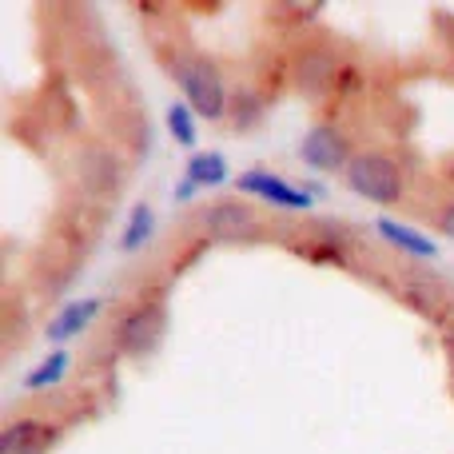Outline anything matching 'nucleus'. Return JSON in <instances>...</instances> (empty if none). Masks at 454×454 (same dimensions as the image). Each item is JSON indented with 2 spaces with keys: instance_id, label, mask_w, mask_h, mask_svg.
I'll list each match as a JSON object with an SVG mask.
<instances>
[{
  "instance_id": "obj_1",
  "label": "nucleus",
  "mask_w": 454,
  "mask_h": 454,
  "mask_svg": "<svg viewBox=\"0 0 454 454\" xmlns=\"http://www.w3.org/2000/svg\"><path fill=\"white\" fill-rule=\"evenodd\" d=\"M347 184H351L359 196L375 200V204H395L403 196V172L391 156L383 152H363L347 164Z\"/></svg>"
},
{
  "instance_id": "obj_2",
  "label": "nucleus",
  "mask_w": 454,
  "mask_h": 454,
  "mask_svg": "<svg viewBox=\"0 0 454 454\" xmlns=\"http://www.w3.org/2000/svg\"><path fill=\"white\" fill-rule=\"evenodd\" d=\"M176 80H180L184 96H188V108H196L204 120H220L227 108V96L220 84V72L207 60L192 56V60H176Z\"/></svg>"
},
{
  "instance_id": "obj_3",
  "label": "nucleus",
  "mask_w": 454,
  "mask_h": 454,
  "mask_svg": "<svg viewBox=\"0 0 454 454\" xmlns=\"http://www.w3.org/2000/svg\"><path fill=\"white\" fill-rule=\"evenodd\" d=\"M299 156H303V164L319 168V172H339V168L351 164V156H347V140L335 132V128H311L307 140L299 144Z\"/></svg>"
},
{
  "instance_id": "obj_4",
  "label": "nucleus",
  "mask_w": 454,
  "mask_h": 454,
  "mask_svg": "<svg viewBox=\"0 0 454 454\" xmlns=\"http://www.w3.org/2000/svg\"><path fill=\"white\" fill-rule=\"evenodd\" d=\"M56 442V427L40 419H16L0 434V454H44Z\"/></svg>"
},
{
  "instance_id": "obj_5",
  "label": "nucleus",
  "mask_w": 454,
  "mask_h": 454,
  "mask_svg": "<svg viewBox=\"0 0 454 454\" xmlns=\"http://www.w3.org/2000/svg\"><path fill=\"white\" fill-rule=\"evenodd\" d=\"M239 192L267 200V204H275V207H291V212H299V207L311 204V196H307V192L291 188V184L275 180V176H267V172H247V176H239Z\"/></svg>"
},
{
  "instance_id": "obj_6",
  "label": "nucleus",
  "mask_w": 454,
  "mask_h": 454,
  "mask_svg": "<svg viewBox=\"0 0 454 454\" xmlns=\"http://www.w3.org/2000/svg\"><path fill=\"white\" fill-rule=\"evenodd\" d=\"M204 227L220 239H231V235H247L255 227V212L247 204H235V200H223V204H212L204 212Z\"/></svg>"
},
{
  "instance_id": "obj_7",
  "label": "nucleus",
  "mask_w": 454,
  "mask_h": 454,
  "mask_svg": "<svg viewBox=\"0 0 454 454\" xmlns=\"http://www.w3.org/2000/svg\"><path fill=\"white\" fill-rule=\"evenodd\" d=\"M160 331H164V311L160 307H140L132 319L124 323V347L132 355H148L160 343Z\"/></svg>"
},
{
  "instance_id": "obj_8",
  "label": "nucleus",
  "mask_w": 454,
  "mask_h": 454,
  "mask_svg": "<svg viewBox=\"0 0 454 454\" xmlns=\"http://www.w3.org/2000/svg\"><path fill=\"white\" fill-rule=\"evenodd\" d=\"M100 311V299H80V303H68L60 315L52 319V327H48V339L52 343H60V339H68V335H76V331H84L88 327V319Z\"/></svg>"
},
{
  "instance_id": "obj_9",
  "label": "nucleus",
  "mask_w": 454,
  "mask_h": 454,
  "mask_svg": "<svg viewBox=\"0 0 454 454\" xmlns=\"http://www.w3.org/2000/svg\"><path fill=\"white\" fill-rule=\"evenodd\" d=\"M227 180V160L220 152H204V156H192L188 164V184L192 188H215Z\"/></svg>"
},
{
  "instance_id": "obj_10",
  "label": "nucleus",
  "mask_w": 454,
  "mask_h": 454,
  "mask_svg": "<svg viewBox=\"0 0 454 454\" xmlns=\"http://www.w3.org/2000/svg\"><path fill=\"white\" fill-rule=\"evenodd\" d=\"M375 227H379V231L387 235V239L395 243V247L411 251V255H423V259H431V255H434V243L427 239V235L411 231V227H403V223H395V220H379Z\"/></svg>"
},
{
  "instance_id": "obj_11",
  "label": "nucleus",
  "mask_w": 454,
  "mask_h": 454,
  "mask_svg": "<svg viewBox=\"0 0 454 454\" xmlns=\"http://www.w3.org/2000/svg\"><path fill=\"white\" fill-rule=\"evenodd\" d=\"M168 128H172V136L184 144V148H192V144H196V120H192L188 104L172 100V108H168Z\"/></svg>"
},
{
  "instance_id": "obj_12",
  "label": "nucleus",
  "mask_w": 454,
  "mask_h": 454,
  "mask_svg": "<svg viewBox=\"0 0 454 454\" xmlns=\"http://www.w3.org/2000/svg\"><path fill=\"white\" fill-rule=\"evenodd\" d=\"M64 371H68V355L64 351H56L52 359H44V367H36L28 375V387L32 391H40V387H52V383H60L64 379Z\"/></svg>"
},
{
  "instance_id": "obj_13",
  "label": "nucleus",
  "mask_w": 454,
  "mask_h": 454,
  "mask_svg": "<svg viewBox=\"0 0 454 454\" xmlns=\"http://www.w3.org/2000/svg\"><path fill=\"white\" fill-rule=\"evenodd\" d=\"M152 235V207L148 204H140L132 212V220H128V231H124V247L132 251V247H140L144 239Z\"/></svg>"
},
{
  "instance_id": "obj_14",
  "label": "nucleus",
  "mask_w": 454,
  "mask_h": 454,
  "mask_svg": "<svg viewBox=\"0 0 454 454\" xmlns=\"http://www.w3.org/2000/svg\"><path fill=\"white\" fill-rule=\"evenodd\" d=\"M439 227H442V235H450L454 239V204H447V212L439 215Z\"/></svg>"
}]
</instances>
